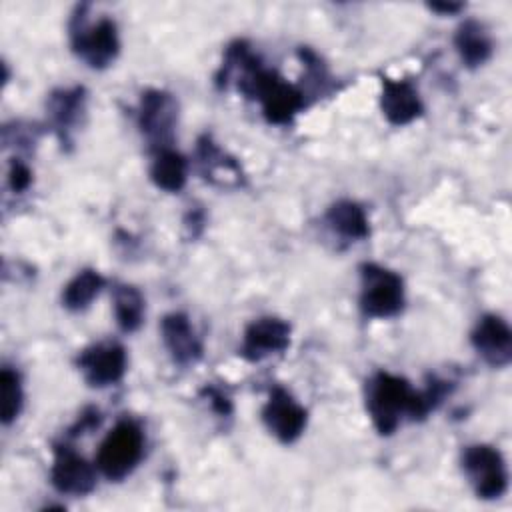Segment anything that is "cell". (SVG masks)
I'll list each match as a JSON object with an SVG mask.
<instances>
[{
    "label": "cell",
    "instance_id": "52a82bcc",
    "mask_svg": "<svg viewBox=\"0 0 512 512\" xmlns=\"http://www.w3.org/2000/svg\"><path fill=\"white\" fill-rule=\"evenodd\" d=\"M78 368L94 388H106L122 380L126 372V350L118 342H98L78 354Z\"/></svg>",
    "mask_w": 512,
    "mask_h": 512
},
{
    "label": "cell",
    "instance_id": "d6986e66",
    "mask_svg": "<svg viewBox=\"0 0 512 512\" xmlns=\"http://www.w3.org/2000/svg\"><path fill=\"white\" fill-rule=\"evenodd\" d=\"M114 316L122 332H134L144 320V298L138 288L118 284L114 288Z\"/></svg>",
    "mask_w": 512,
    "mask_h": 512
},
{
    "label": "cell",
    "instance_id": "9c48e42d",
    "mask_svg": "<svg viewBox=\"0 0 512 512\" xmlns=\"http://www.w3.org/2000/svg\"><path fill=\"white\" fill-rule=\"evenodd\" d=\"M52 486L70 496H84L90 494L96 486V472L94 468L68 444L54 446V462L50 470Z\"/></svg>",
    "mask_w": 512,
    "mask_h": 512
},
{
    "label": "cell",
    "instance_id": "d4e9b609",
    "mask_svg": "<svg viewBox=\"0 0 512 512\" xmlns=\"http://www.w3.org/2000/svg\"><path fill=\"white\" fill-rule=\"evenodd\" d=\"M430 8H432V10H436V12L452 14V12L462 10V4H458V2H448V4H430Z\"/></svg>",
    "mask_w": 512,
    "mask_h": 512
},
{
    "label": "cell",
    "instance_id": "7a4b0ae2",
    "mask_svg": "<svg viewBox=\"0 0 512 512\" xmlns=\"http://www.w3.org/2000/svg\"><path fill=\"white\" fill-rule=\"evenodd\" d=\"M144 456V432L134 420H120L102 440L96 466L112 482H120Z\"/></svg>",
    "mask_w": 512,
    "mask_h": 512
},
{
    "label": "cell",
    "instance_id": "ba28073f",
    "mask_svg": "<svg viewBox=\"0 0 512 512\" xmlns=\"http://www.w3.org/2000/svg\"><path fill=\"white\" fill-rule=\"evenodd\" d=\"M262 420L280 442L290 444L302 436L308 422V412L288 390L278 386L270 392L262 408Z\"/></svg>",
    "mask_w": 512,
    "mask_h": 512
},
{
    "label": "cell",
    "instance_id": "7402d4cb",
    "mask_svg": "<svg viewBox=\"0 0 512 512\" xmlns=\"http://www.w3.org/2000/svg\"><path fill=\"white\" fill-rule=\"evenodd\" d=\"M30 182H32L30 168L22 160L14 158L10 162V170H8V184H10V188L14 192H24L30 186Z\"/></svg>",
    "mask_w": 512,
    "mask_h": 512
},
{
    "label": "cell",
    "instance_id": "ac0fdd59",
    "mask_svg": "<svg viewBox=\"0 0 512 512\" xmlns=\"http://www.w3.org/2000/svg\"><path fill=\"white\" fill-rule=\"evenodd\" d=\"M102 288L104 278L96 270H82L66 284L62 292V304L72 312L86 310Z\"/></svg>",
    "mask_w": 512,
    "mask_h": 512
},
{
    "label": "cell",
    "instance_id": "6da1fadb",
    "mask_svg": "<svg viewBox=\"0 0 512 512\" xmlns=\"http://www.w3.org/2000/svg\"><path fill=\"white\" fill-rule=\"evenodd\" d=\"M416 390L402 376L390 372H376L366 382V410L374 422V428L388 436L392 434L404 416L414 412Z\"/></svg>",
    "mask_w": 512,
    "mask_h": 512
},
{
    "label": "cell",
    "instance_id": "9a60e30c",
    "mask_svg": "<svg viewBox=\"0 0 512 512\" xmlns=\"http://www.w3.org/2000/svg\"><path fill=\"white\" fill-rule=\"evenodd\" d=\"M454 44L462 62L468 68L482 66L492 56V38L486 32V28L476 20H466L458 28L454 36Z\"/></svg>",
    "mask_w": 512,
    "mask_h": 512
},
{
    "label": "cell",
    "instance_id": "30bf717a",
    "mask_svg": "<svg viewBox=\"0 0 512 512\" xmlns=\"http://www.w3.org/2000/svg\"><path fill=\"white\" fill-rule=\"evenodd\" d=\"M290 346V326L280 318H258L244 330L240 356L260 362L272 354H280Z\"/></svg>",
    "mask_w": 512,
    "mask_h": 512
},
{
    "label": "cell",
    "instance_id": "4fadbf2b",
    "mask_svg": "<svg viewBox=\"0 0 512 512\" xmlns=\"http://www.w3.org/2000/svg\"><path fill=\"white\" fill-rule=\"evenodd\" d=\"M160 330H162V342L176 364L188 366V364H194L196 360H200L202 342L196 336L186 314L172 312V314L164 316Z\"/></svg>",
    "mask_w": 512,
    "mask_h": 512
},
{
    "label": "cell",
    "instance_id": "7c38bea8",
    "mask_svg": "<svg viewBox=\"0 0 512 512\" xmlns=\"http://www.w3.org/2000/svg\"><path fill=\"white\" fill-rule=\"evenodd\" d=\"M380 108L390 124L404 126L422 114V100L410 80L382 78Z\"/></svg>",
    "mask_w": 512,
    "mask_h": 512
},
{
    "label": "cell",
    "instance_id": "603a6c76",
    "mask_svg": "<svg viewBox=\"0 0 512 512\" xmlns=\"http://www.w3.org/2000/svg\"><path fill=\"white\" fill-rule=\"evenodd\" d=\"M100 420H102V416H100V412L98 410H94V408H90V410H86V412H82V416L78 418V422L72 426V436H78V434H86L88 430H92V428H96L98 424H100Z\"/></svg>",
    "mask_w": 512,
    "mask_h": 512
},
{
    "label": "cell",
    "instance_id": "2e32d148",
    "mask_svg": "<svg viewBox=\"0 0 512 512\" xmlns=\"http://www.w3.org/2000/svg\"><path fill=\"white\" fill-rule=\"evenodd\" d=\"M186 176H188V164L182 154L170 148H162L156 152L150 166V178L158 188L166 192H178L184 188Z\"/></svg>",
    "mask_w": 512,
    "mask_h": 512
},
{
    "label": "cell",
    "instance_id": "277c9868",
    "mask_svg": "<svg viewBox=\"0 0 512 512\" xmlns=\"http://www.w3.org/2000/svg\"><path fill=\"white\" fill-rule=\"evenodd\" d=\"M360 308L370 318H392L404 308L402 278L378 264L360 268Z\"/></svg>",
    "mask_w": 512,
    "mask_h": 512
},
{
    "label": "cell",
    "instance_id": "cb8c5ba5",
    "mask_svg": "<svg viewBox=\"0 0 512 512\" xmlns=\"http://www.w3.org/2000/svg\"><path fill=\"white\" fill-rule=\"evenodd\" d=\"M204 394L208 396L212 408H214L220 416H226V414L232 412V404H230V400H228V396H226L224 392H220V390H216V388H204Z\"/></svg>",
    "mask_w": 512,
    "mask_h": 512
},
{
    "label": "cell",
    "instance_id": "e0dca14e",
    "mask_svg": "<svg viewBox=\"0 0 512 512\" xmlns=\"http://www.w3.org/2000/svg\"><path fill=\"white\" fill-rule=\"evenodd\" d=\"M326 222L336 234H340L346 240H362L370 232L364 210L350 200H340L332 204L326 212Z\"/></svg>",
    "mask_w": 512,
    "mask_h": 512
},
{
    "label": "cell",
    "instance_id": "8fae6325",
    "mask_svg": "<svg viewBox=\"0 0 512 512\" xmlns=\"http://www.w3.org/2000/svg\"><path fill=\"white\" fill-rule=\"evenodd\" d=\"M472 346L482 360L494 368H504L512 360V332L504 318L496 314L482 316L472 334Z\"/></svg>",
    "mask_w": 512,
    "mask_h": 512
},
{
    "label": "cell",
    "instance_id": "3957f363",
    "mask_svg": "<svg viewBox=\"0 0 512 512\" xmlns=\"http://www.w3.org/2000/svg\"><path fill=\"white\" fill-rule=\"evenodd\" d=\"M70 42L78 58L96 70L110 66L120 52L116 24L106 16L94 24L88 22L82 12L80 16H74L70 22Z\"/></svg>",
    "mask_w": 512,
    "mask_h": 512
},
{
    "label": "cell",
    "instance_id": "5b68a950",
    "mask_svg": "<svg viewBox=\"0 0 512 512\" xmlns=\"http://www.w3.org/2000/svg\"><path fill=\"white\" fill-rule=\"evenodd\" d=\"M462 468L482 500L504 496L508 488V470L502 454L488 444H472L462 452Z\"/></svg>",
    "mask_w": 512,
    "mask_h": 512
},
{
    "label": "cell",
    "instance_id": "44dd1931",
    "mask_svg": "<svg viewBox=\"0 0 512 512\" xmlns=\"http://www.w3.org/2000/svg\"><path fill=\"white\" fill-rule=\"evenodd\" d=\"M24 394H22V384L18 372L12 368L4 366L0 372V418L2 424H10L12 420L18 418L22 410Z\"/></svg>",
    "mask_w": 512,
    "mask_h": 512
},
{
    "label": "cell",
    "instance_id": "8992f818",
    "mask_svg": "<svg viewBox=\"0 0 512 512\" xmlns=\"http://www.w3.org/2000/svg\"><path fill=\"white\" fill-rule=\"evenodd\" d=\"M178 118L176 100L164 90H146L140 98L138 108V126L146 138L158 146L166 148L172 140V132Z\"/></svg>",
    "mask_w": 512,
    "mask_h": 512
},
{
    "label": "cell",
    "instance_id": "5bb4252c",
    "mask_svg": "<svg viewBox=\"0 0 512 512\" xmlns=\"http://www.w3.org/2000/svg\"><path fill=\"white\" fill-rule=\"evenodd\" d=\"M86 112V92L84 88H62L50 94L48 114L58 132V136L68 142L70 134L82 122Z\"/></svg>",
    "mask_w": 512,
    "mask_h": 512
},
{
    "label": "cell",
    "instance_id": "ffe728a7",
    "mask_svg": "<svg viewBox=\"0 0 512 512\" xmlns=\"http://www.w3.org/2000/svg\"><path fill=\"white\" fill-rule=\"evenodd\" d=\"M198 158H200V166L206 174V178L210 180H222V172L226 178H234L238 180L240 176V168L236 166V162L232 158H228L210 138H202L198 142Z\"/></svg>",
    "mask_w": 512,
    "mask_h": 512
}]
</instances>
